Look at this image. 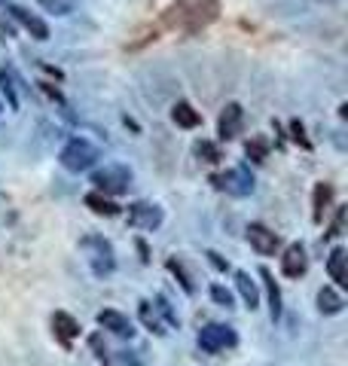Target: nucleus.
Listing matches in <instances>:
<instances>
[{
    "label": "nucleus",
    "instance_id": "nucleus-1",
    "mask_svg": "<svg viewBox=\"0 0 348 366\" xmlns=\"http://www.w3.org/2000/svg\"><path fill=\"white\" fill-rule=\"evenodd\" d=\"M220 16V0H177L162 12V28L181 34H196Z\"/></svg>",
    "mask_w": 348,
    "mask_h": 366
},
{
    "label": "nucleus",
    "instance_id": "nucleus-2",
    "mask_svg": "<svg viewBox=\"0 0 348 366\" xmlns=\"http://www.w3.org/2000/svg\"><path fill=\"white\" fill-rule=\"evenodd\" d=\"M101 159V150H98L92 140L86 138H74V140H68L65 144V150H61V168H68L70 174H80V171H89L95 162Z\"/></svg>",
    "mask_w": 348,
    "mask_h": 366
},
{
    "label": "nucleus",
    "instance_id": "nucleus-3",
    "mask_svg": "<svg viewBox=\"0 0 348 366\" xmlns=\"http://www.w3.org/2000/svg\"><path fill=\"white\" fill-rule=\"evenodd\" d=\"M92 183H95V189L104 195H123V193H129V186H132V168L119 165V162H110V165L98 168V171L92 174Z\"/></svg>",
    "mask_w": 348,
    "mask_h": 366
},
{
    "label": "nucleus",
    "instance_id": "nucleus-4",
    "mask_svg": "<svg viewBox=\"0 0 348 366\" xmlns=\"http://www.w3.org/2000/svg\"><path fill=\"white\" fill-rule=\"evenodd\" d=\"M80 248L86 250V259L92 266V274H98V278H104V274H110L116 269V259H113V248L108 238L101 235H86L80 241Z\"/></svg>",
    "mask_w": 348,
    "mask_h": 366
},
{
    "label": "nucleus",
    "instance_id": "nucleus-5",
    "mask_svg": "<svg viewBox=\"0 0 348 366\" xmlns=\"http://www.w3.org/2000/svg\"><path fill=\"white\" fill-rule=\"evenodd\" d=\"M236 342H238L236 330L223 327V323H208V327L198 330V348H202L205 354H220V351L232 348Z\"/></svg>",
    "mask_w": 348,
    "mask_h": 366
},
{
    "label": "nucleus",
    "instance_id": "nucleus-6",
    "mask_svg": "<svg viewBox=\"0 0 348 366\" xmlns=\"http://www.w3.org/2000/svg\"><path fill=\"white\" fill-rule=\"evenodd\" d=\"M211 183H214L217 189H223V193L236 195V199H245V195L254 193V174L247 171V168H229V171L223 174H214L211 177Z\"/></svg>",
    "mask_w": 348,
    "mask_h": 366
},
{
    "label": "nucleus",
    "instance_id": "nucleus-7",
    "mask_svg": "<svg viewBox=\"0 0 348 366\" xmlns=\"http://www.w3.org/2000/svg\"><path fill=\"white\" fill-rule=\"evenodd\" d=\"M0 10H3V12H10V19H16V22L22 25L34 40H49V28H46V22H43L40 16H34V12H28L25 6L10 3V0H0Z\"/></svg>",
    "mask_w": 348,
    "mask_h": 366
},
{
    "label": "nucleus",
    "instance_id": "nucleus-8",
    "mask_svg": "<svg viewBox=\"0 0 348 366\" xmlns=\"http://www.w3.org/2000/svg\"><path fill=\"white\" fill-rule=\"evenodd\" d=\"M162 220H165V214H162L159 205H150V202H134L129 208V226L134 229H159Z\"/></svg>",
    "mask_w": 348,
    "mask_h": 366
},
{
    "label": "nucleus",
    "instance_id": "nucleus-9",
    "mask_svg": "<svg viewBox=\"0 0 348 366\" xmlns=\"http://www.w3.org/2000/svg\"><path fill=\"white\" fill-rule=\"evenodd\" d=\"M247 241H251V248L260 253V257H275L281 248V238L275 235L272 229H266L263 223H251L247 226Z\"/></svg>",
    "mask_w": 348,
    "mask_h": 366
},
{
    "label": "nucleus",
    "instance_id": "nucleus-10",
    "mask_svg": "<svg viewBox=\"0 0 348 366\" xmlns=\"http://www.w3.org/2000/svg\"><path fill=\"white\" fill-rule=\"evenodd\" d=\"M241 122H245V110H241V104H226L223 114L217 119V135L220 140H232L241 135Z\"/></svg>",
    "mask_w": 348,
    "mask_h": 366
},
{
    "label": "nucleus",
    "instance_id": "nucleus-11",
    "mask_svg": "<svg viewBox=\"0 0 348 366\" xmlns=\"http://www.w3.org/2000/svg\"><path fill=\"white\" fill-rule=\"evenodd\" d=\"M98 327H104L108 333L119 336V339H132V336H134L132 321L125 318V314L113 312V308H104V312H98Z\"/></svg>",
    "mask_w": 348,
    "mask_h": 366
},
{
    "label": "nucleus",
    "instance_id": "nucleus-12",
    "mask_svg": "<svg viewBox=\"0 0 348 366\" xmlns=\"http://www.w3.org/2000/svg\"><path fill=\"white\" fill-rule=\"evenodd\" d=\"M309 269V257H305V248L300 241L296 244H287V250H284L281 257V272L287 274V278H300Z\"/></svg>",
    "mask_w": 348,
    "mask_h": 366
},
{
    "label": "nucleus",
    "instance_id": "nucleus-13",
    "mask_svg": "<svg viewBox=\"0 0 348 366\" xmlns=\"http://www.w3.org/2000/svg\"><path fill=\"white\" fill-rule=\"evenodd\" d=\"M52 330H55V339L65 345V348H70V345H74V339L80 336V323L70 318L68 312H55L52 314Z\"/></svg>",
    "mask_w": 348,
    "mask_h": 366
},
{
    "label": "nucleus",
    "instance_id": "nucleus-14",
    "mask_svg": "<svg viewBox=\"0 0 348 366\" xmlns=\"http://www.w3.org/2000/svg\"><path fill=\"white\" fill-rule=\"evenodd\" d=\"M333 202V186L330 183H315L311 189V220L315 223H324V214Z\"/></svg>",
    "mask_w": 348,
    "mask_h": 366
},
{
    "label": "nucleus",
    "instance_id": "nucleus-15",
    "mask_svg": "<svg viewBox=\"0 0 348 366\" xmlns=\"http://www.w3.org/2000/svg\"><path fill=\"white\" fill-rule=\"evenodd\" d=\"M236 290L241 293V299H245V305L251 308V312L260 305V287L247 272H236Z\"/></svg>",
    "mask_w": 348,
    "mask_h": 366
},
{
    "label": "nucleus",
    "instance_id": "nucleus-16",
    "mask_svg": "<svg viewBox=\"0 0 348 366\" xmlns=\"http://www.w3.org/2000/svg\"><path fill=\"white\" fill-rule=\"evenodd\" d=\"M260 278H263V287H266V299H269V318L278 321L281 318V290L275 284L272 272L269 269H260Z\"/></svg>",
    "mask_w": 348,
    "mask_h": 366
},
{
    "label": "nucleus",
    "instance_id": "nucleus-17",
    "mask_svg": "<svg viewBox=\"0 0 348 366\" xmlns=\"http://www.w3.org/2000/svg\"><path fill=\"white\" fill-rule=\"evenodd\" d=\"M348 257L342 248H333L330 259H327V272H330V278L336 281V287H348Z\"/></svg>",
    "mask_w": 348,
    "mask_h": 366
},
{
    "label": "nucleus",
    "instance_id": "nucleus-18",
    "mask_svg": "<svg viewBox=\"0 0 348 366\" xmlns=\"http://www.w3.org/2000/svg\"><path fill=\"white\" fill-rule=\"evenodd\" d=\"M172 119H174L177 125H181V129H196V125L202 122L198 110H193V104H187V101H177V104H174Z\"/></svg>",
    "mask_w": 348,
    "mask_h": 366
},
{
    "label": "nucleus",
    "instance_id": "nucleus-19",
    "mask_svg": "<svg viewBox=\"0 0 348 366\" xmlns=\"http://www.w3.org/2000/svg\"><path fill=\"white\" fill-rule=\"evenodd\" d=\"M342 297H339L333 287H321V293H318V308H321V314H339L342 312Z\"/></svg>",
    "mask_w": 348,
    "mask_h": 366
},
{
    "label": "nucleus",
    "instance_id": "nucleus-20",
    "mask_svg": "<svg viewBox=\"0 0 348 366\" xmlns=\"http://www.w3.org/2000/svg\"><path fill=\"white\" fill-rule=\"evenodd\" d=\"M86 205L95 211V214H104V217H116L119 214V205H113V202L104 199L101 193H89L86 195Z\"/></svg>",
    "mask_w": 348,
    "mask_h": 366
},
{
    "label": "nucleus",
    "instance_id": "nucleus-21",
    "mask_svg": "<svg viewBox=\"0 0 348 366\" xmlns=\"http://www.w3.org/2000/svg\"><path fill=\"white\" fill-rule=\"evenodd\" d=\"M0 89H3V95H6V101H10V107L19 110V95H16V89H12V74H10L6 67H0Z\"/></svg>",
    "mask_w": 348,
    "mask_h": 366
},
{
    "label": "nucleus",
    "instance_id": "nucleus-22",
    "mask_svg": "<svg viewBox=\"0 0 348 366\" xmlns=\"http://www.w3.org/2000/svg\"><path fill=\"white\" fill-rule=\"evenodd\" d=\"M138 312H141V321H144V327H147V330H153L156 336L165 333V330H162V323H159V318H156V312L150 308V302H141Z\"/></svg>",
    "mask_w": 348,
    "mask_h": 366
},
{
    "label": "nucleus",
    "instance_id": "nucleus-23",
    "mask_svg": "<svg viewBox=\"0 0 348 366\" xmlns=\"http://www.w3.org/2000/svg\"><path fill=\"white\" fill-rule=\"evenodd\" d=\"M245 153L251 156L254 162H263L266 159V153H269V144H266V138H251L245 144Z\"/></svg>",
    "mask_w": 348,
    "mask_h": 366
},
{
    "label": "nucleus",
    "instance_id": "nucleus-24",
    "mask_svg": "<svg viewBox=\"0 0 348 366\" xmlns=\"http://www.w3.org/2000/svg\"><path fill=\"white\" fill-rule=\"evenodd\" d=\"M168 272H172L174 278L181 281V287H183L187 293H193V290H196V287H193V278L187 274V269H183V263H177V259H168Z\"/></svg>",
    "mask_w": 348,
    "mask_h": 366
},
{
    "label": "nucleus",
    "instance_id": "nucleus-25",
    "mask_svg": "<svg viewBox=\"0 0 348 366\" xmlns=\"http://www.w3.org/2000/svg\"><path fill=\"white\" fill-rule=\"evenodd\" d=\"M196 153H198V156H202L205 162H211V165L223 159V156H220V150H217V144H211V140H198V144H196Z\"/></svg>",
    "mask_w": 348,
    "mask_h": 366
},
{
    "label": "nucleus",
    "instance_id": "nucleus-26",
    "mask_svg": "<svg viewBox=\"0 0 348 366\" xmlns=\"http://www.w3.org/2000/svg\"><path fill=\"white\" fill-rule=\"evenodd\" d=\"M40 6H43L46 12H55V16H68V12H74V3H70V0H40Z\"/></svg>",
    "mask_w": 348,
    "mask_h": 366
},
{
    "label": "nucleus",
    "instance_id": "nucleus-27",
    "mask_svg": "<svg viewBox=\"0 0 348 366\" xmlns=\"http://www.w3.org/2000/svg\"><path fill=\"white\" fill-rule=\"evenodd\" d=\"M211 297H214V302H217V305H223V308H232V293L226 290L223 284H214V287H211Z\"/></svg>",
    "mask_w": 348,
    "mask_h": 366
},
{
    "label": "nucleus",
    "instance_id": "nucleus-28",
    "mask_svg": "<svg viewBox=\"0 0 348 366\" xmlns=\"http://www.w3.org/2000/svg\"><path fill=\"white\" fill-rule=\"evenodd\" d=\"M342 223H345V208H336V217H333V226H330V232H327V238L342 235Z\"/></svg>",
    "mask_w": 348,
    "mask_h": 366
},
{
    "label": "nucleus",
    "instance_id": "nucleus-29",
    "mask_svg": "<svg viewBox=\"0 0 348 366\" xmlns=\"http://www.w3.org/2000/svg\"><path fill=\"white\" fill-rule=\"evenodd\" d=\"M290 131H294V140H296V144H303L305 150H309V147H311V140L305 138V129H303V122H300V119H294V122H290Z\"/></svg>",
    "mask_w": 348,
    "mask_h": 366
},
{
    "label": "nucleus",
    "instance_id": "nucleus-30",
    "mask_svg": "<svg viewBox=\"0 0 348 366\" xmlns=\"http://www.w3.org/2000/svg\"><path fill=\"white\" fill-rule=\"evenodd\" d=\"M156 305H159V312L168 318V323H172V327H177V314L172 312V305L165 302V297H159V299H156Z\"/></svg>",
    "mask_w": 348,
    "mask_h": 366
},
{
    "label": "nucleus",
    "instance_id": "nucleus-31",
    "mask_svg": "<svg viewBox=\"0 0 348 366\" xmlns=\"http://www.w3.org/2000/svg\"><path fill=\"white\" fill-rule=\"evenodd\" d=\"M208 259H211V266H214V269H220V272L229 269V263H226V259L220 257V253H214V250H208Z\"/></svg>",
    "mask_w": 348,
    "mask_h": 366
},
{
    "label": "nucleus",
    "instance_id": "nucleus-32",
    "mask_svg": "<svg viewBox=\"0 0 348 366\" xmlns=\"http://www.w3.org/2000/svg\"><path fill=\"white\" fill-rule=\"evenodd\" d=\"M138 250H141V259H144V263H147V259H150V257H147V244H144V241H138Z\"/></svg>",
    "mask_w": 348,
    "mask_h": 366
},
{
    "label": "nucleus",
    "instance_id": "nucleus-33",
    "mask_svg": "<svg viewBox=\"0 0 348 366\" xmlns=\"http://www.w3.org/2000/svg\"><path fill=\"white\" fill-rule=\"evenodd\" d=\"M324 3H333V0H324Z\"/></svg>",
    "mask_w": 348,
    "mask_h": 366
}]
</instances>
